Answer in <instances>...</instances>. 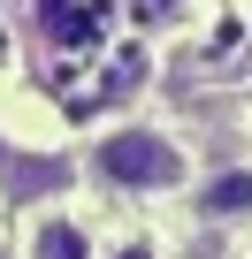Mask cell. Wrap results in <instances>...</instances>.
<instances>
[{"mask_svg": "<svg viewBox=\"0 0 252 259\" xmlns=\"http://www.w3.org/2000/svg\"><path fill=\"white\" fill-rule=\"evenodd\" d=\"M92 168H99L107 191H176V183L191 176L184 145L161 138V130H107L99 153H92Z\"/></svg>", "mask_w": 252, "mask_h": 259, "instance_id": "1", "label": "cell"}, {"mask_svg": "<svg viewBox=\"0 0 252 259\" xmlns=\"http://www.w3.org/2000/svg\"><path fill=\"white\" fill-rule=\"evenodd\" d=\"M23 259H92V229L77 213H39L23 236Z\"/></svg>", "mask_w": 252, "mask_h": 259, "instance_id": "2", "label": "cell"}, {"mask_svg": "<svg viewBox=\"0 0 252 259\" xmlns=\"http://www.w3.org/2000/svg\"><path fill=\"white\" fill-rule=\"evenodd\" d=\"M199 213H206V221H237V213H252V168H222V176L199 191Z\"/></svg>", "mask_w": 252, "mask_h": 259, "instance_id": "3", "label": "cell"}, {"mask_svg": "<svg viewBox=\"0 0 252 259\" xmlns=\"http://www.w3.org/2000/svg\"><path fill=\"white\" fill-rule=\"evenodd\" d=\"M107 259H153V244H122V251H107Z\"/></svg>", "mask_w": 252, "mask_h": 259, "instance_id": "4", "label": "cell"}, {"mask_svg": "<svg viewBox=\"0 0 252 259\" xmlns=\"http://www.w3.org/2000/svg\"><path fill=\"white\" fill-rule=\"evenodd\" d=\"M138 8H146V16H168V8H176V0H138Z\"/></svg>", "mask_w": 252, "mask_h": 259, "instance_id": "5", "label": "cell"}]
</instances>
